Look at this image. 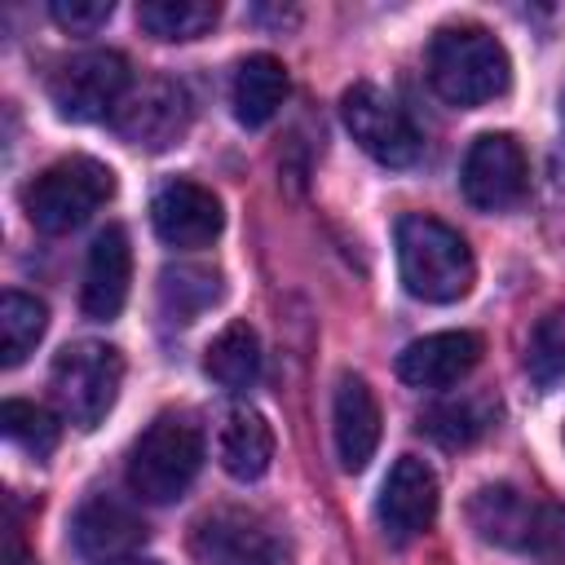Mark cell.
Wrapping results in <instances>:
<instances>
[{
  "label": "cell",
  "mask_w": 565,
  "mask_h": 565,
  "mask_svg": "<svg viewBox=\"0 0 565 565\" xmlns=\"http://www.w3.org/2000/svg\"><path fill=\"white\" fill-rule=\"evenodd\" d=\"M194 565H291V539L256 508L221 503L190 525Z\"/></svg>",
  "instance_id": "obj_7"
},
{
  "label": "cell",
  "mask_w": 565,
  "mask_h": 565,
  "mask_svg": "<svg viewBox=\"0 0 565 565\" xmlns=\"http://www.w3.org/2000/svg\"><path fill=\"white\" fill-rule=\"evenodd\" d=\"M203 468V433L190 415L163 411L128 450V490L141 503H177Z\"/></svg>",
  "instance_id": "obj_3"
},
{
  "label": "cell",
  "mask_w": 565,
  "mask_h": 565,
  "mask_svg": "<svg viewBox=\"0 0 565 565\" xmlns=\"http://www.w3.org/2000/svg\"><path fill=\"white\" fill-rule=\"evenodd\" d=\"M150 221H154V234L168 247L190 252V247H207L221 234L225 212H221V199L207 185L177 177V181L159 185V194L150 203Z\"/></svg>",
  "instance_id": "obj_14"
},
{
  "label": "cell",
  "mask_w": 565,
  "mask_h": 565,
  "mask_svg": "<svg viewBox=\"0 0 565 565\" xmlns=\"http://www.w3.org/2000/svg\"><path fill=\"white\" fill-rule=\"evenodd\" d=\"M499 419V406L494 397H481V393H463V397H446L437 406H428L419 415V433H428L437 446H472L477 437H486Z\"/></svg>",
  "instance_id": "obj_21"
},
{
  "label": "cell",
  "mask_w": 565,
  "mask_h": 565,
  "mask_svg": "<svg viewBox=\"0 0 565 565\" xmlns=\"http://www.w3.org/2000/svg\"><path fill=\"white\" fill-rule=\"evenodd\" d=\"M472 530L508 552L539 556V561H565V508L539 503L521 494L516 486H481L468 499Z\"/></svg>",
  "instance_id": "obj_4"
},
{
  "label": "cell",
  "mask_w": 565,
  "mask_h": 565,
  "mask_svg": "<svg viewBox=\"0 0 565 565\" xmlns=\"http://www.w3.org/2000/svg\"><path fill=\"white\" fill-rule=\"evenodd\" d=\"M424 66H428L433 93H437L446 106H459V110L486 106V102L503 97L508 84H512L508 49L499 44V35H490V31L477 26V22L441 26V31L428 40Z\"/></svg>",
  "instance_id": "obj_1"
},
{
  "label": "cell",
  "mask_w": 565,
  "mask_h": 565,
  "mask_svg": "<svg viewBox=\"0 0 565 565\" xmlns=\"http://www.w3.org/2000/svg\"><path fill=\"white\" fill-rule=\"evenodd\" d=\"M340 115H344L349 137L375 163H384V168H411L419 159V150H424V141H419L406 106L393 93H384L380 84H366V79L353 84L340 97Z\"/></svg>",
  "instance_id": "obj_9"
},
{
  "label": "cell",
  "mask_w": 565,
  "mask_h": 565,
  "mask_svg": "<svg viewBox=\"0 0 565 565\" xmlns=\"http://www.w3.org/2000/svg\"><path fill=\"white\" fill-rule=\"evenodd\" d=\"M0 428H4V437H9L13 446L31 450L35 459H44V455L57 446V415H53L49 406H35V402L9 397V402L0 406Z\"/></svg>",
  "instance_id": "obj_26"
},
{
  "label": "cell",
  "mask_w": 565,
  "mask_h": 565,
  "mask_svg": "<svg viewBox=\"0 0 565 565\" xmlns=\"http://www.w3.org/2000/svg\"><path fill=\"white\" fill-rule=\"evenodd\" d=\"M437 503H441V490H437V472L415 459V455H402L384 486H380V503H375V516H380V530L393 547H406L415 543L433 521H437Z\"/></svg>",
  "instance_id": "obj_12"
},
{
  "label": "cell",
  "mask_w": 565,
  "mask_h": 565,
  "mask_svg": "<svg viewBox=\"0 0 565 565\" xmlns=\"http://www.w3.org/2000/svg\"><path fill=\"white\" fill-rule=\"evenodd\" d=\"M481 335L477 331H433L411 340L397 353V375L411 388H450L481 362Z\"/></svg>",
  "instance_id": "obj_15"
},
{
  "label": "cell",
  "mask_w": 565,
  "mask_h": 565,
  "mask_svg": "<svg viewBox=\"0 0 565 565\" xmlns=\"http://www.w3.org/2000/svg\"><path fill=\"white\" fill-rule=\"evenodd\" d=\"M287 97V66L274 53H252L238 62L234 84H230V102H234V119L243 128H260L278 115Z\"/></svg>",
  "instance_id": "obj_19"
},
{
  "label": "cell",
  "mask_w": 565,
  "mask_h": 565,
  "mask_svg": "<svg viewBox=\"0 0 565 565\" xmlns=\"http://www.w3.org/2000/svg\"><path fill=\"white\" fill-rule=\"evenodd\" d=\"M397 274L402 287L424 305H455L477 282V260L463 234L437 216L397 221Z\"/></svg>",
  "instance_id": "obj_2"
},
{
  "label": "cell",
  "mask_w": 565,
  "mask_h": 565,
  "mask_svg": "<svg viewBox=\"0 0 565 565\" xmlns=\"http://www.w3.org/2000/svg\"><path fill=\"white\" fill-rule=\"evenodd\" d=\"M49 327V309L26 296V291H4L0 296V362L4 366H18L26 362V353L40 344Z\"/></svg>",
  "instance_id": "obj_24"
},
{
  "label": "cell",
  "mask_w": 565,
  "mask_h": 565,
  "mask_svg": "<svg viewBox=\"0 0 565 565\" xmlns=\"http://www.w3.org/2000/svg\"><path fill=\"white\" fill-rule=\"evenodd\" d=\"M71 543L88 565H132L146 543V521L115 494H88L71 521Z\"/></svg>",
  "instance_id": "obj_13"
},
{
  "label": "cell",
  "mask_w": 565,
  "mask_h": 565,
  "mask_svg": "<svg viewBox=\"0 0 565 565\" xmlns=\"http://www.w3.org/2000/svg\"><path fill=\"white\" fill-rule=\"evenodd\" d=\"M49 13H53V22H57L62 31H71V35H93L97 26L110 22L115 4H110V0H53Z\"/></svg>",
  "instance_id": "obj_27"
},
{
  "label": "cell",
  "mask_w": 565,
  "mask_h": 565,
  "mask_svg": "<svg viewBox=\"0 0 565 565\" xmlns=\"http://www.w3.org/2000/svg\"><path fill=\"white\" fill-rule=\"evenodd\" d=\"M132 565H154V561H132Z\"/></svg>",
  "instance_id": "obj_28"
},
{
  "label": "cell",
  "mask_w": 565,
  "mask_h": 565,
  "mask_svg": "<svg viewBox=\"0 0 565 565\" xmlns=\"http://www.w3.org/2000/svg\"><path fill=\"white\" fill-rule=\"evenodd\" d=\"M221 22V4L212 0H141L137 26L154 40H199Z\"/></svg>",
  "instance_id": "obj_23"
},
{
  "label": "cell",
  "mask_w": 565,
  "mask_h": 565,
  "mask_svg": "<svg viewBox=\"0 0 565 565\" xmlns=\"http://www.w3.org/2000/svg\"><path fill=\"white\" fill-rule=\"evenodd\" d=\"M203 375L221 384L225 393H243L260 375V340L247 322H230L216 331V340L203 353Z\"/></svg>",
  "instance_id": "obj_20"
},
{
  "label": "cell",
  "mask_w": 565,
  "mask_h": 565,
  "mask_svg": "<svg viewBox=\"0 0 565 565\" xmlns=\"http://www.w3.org/2000/svg\"><path fill=\"white\" fill-rule=\"evenodd\" d=\"M115 194V172L102 159L88 154H71L49 163L26 190H22V207L26 221L40 234H71L79 230L93 212H102V203Z\"/></svg>",
  "instance_id": "obj_5"
},
{
  "label": "cell",
  "mask_w": 565,
  "mask_h": 565,
  "mask_svg": "<svg viewBox=\"0 0 565 565\" xmlns=\"http://www.w3.org/2000/svg\"><path fill=\"white\" fill-rule=\"evenodd\" d=\"M380 402L362 375H340L331 397V437L344 472H362L380 446Z\"/></svg>",
  "instance_id": "obj_16"
},
{
  "label": "cell",
  "mask_w": 565,
  "mask_h": 565,
  "mask_svg": "<svg viewBox=\"0 0 565 565\" xmlns=\"http://www.w3.org/2000/svg\"><path fill=\"white\" fill-rule=\"evenodd\" d=\"M128 282H132V247H128V230L124 225H106L84 260V287H79V305L88 318L106 322L124 309L128 300Z\"/></svg>",
  "instance_id": "obj_17"
},
{
  "label": "cell",
  "mask_w": 565,
  "mask_h": 565,
  "mask_svg": "<svg viewBox=\"0 0 565 565\" xmlns=\"http://www.w3.org/2000/svg\"><path fill=\"white\" fill-rule=\"evenodd\" d=\"M221 291L225 278L216 265H168L159 278V309L168 322H194L221 300Z\"/></svg>",
  "instance_id": "obj_22"
},
{
  "label": "cell",
  "mask_w": 565,
  "mask_h": 565,
  "mask_svg": "<svg viewBox=\"0 0 565 565\" xmlns=\"http://www.w3.org/2000/svg\"><path fill=\"white\" fill-rule=\"evenodd\" d=\"M190 119H194V102H190L185 84L159 75V79H146V84L128 88V97L119 102L110 124L128 146L168 150L190 132Z\"/></svg>",
  "instance_id": "obj_10"
},
{
  "label": "cell",
  "mask_w": 565,
  "mask_h": 565,
  "mask_svg": "<svg viewBox=\"0 0 565 565\" xmlns=\"http://www.w3.org/2000/svg\"><path fill=\"white\" fill-rule=\"evenodd\" d=\"M216 455L221 468L234 481H256L274 463V428L256 406H230L216 433Z\"/></svg>",
  "instance_id": "obj_18"
},
{
  "label": "cell",
  "mask_w": 565,
  "mask_h": 565,
  "mask_svg": "<svg viewBox=\"0 0 565 565\" xmlns=\"http://www.w3.org/2000/svg\"><path fill=\"white\" fill-rule=\"evenodd\" d=\"M525 371L539 388L565 384V309H552L534 322L525 340Z\"/></svg>",
  "instance_id": "obj_25"
},
{
  "label": "cell",
  "mask_w": 565,
  "mask_h": 565,
  "mask_svg": "<svg viewBox=\"0 0 565 565\" xmlns=\"http://www.w3.org/2000/svg\"><path fill=\"white\" fill-rule=\"evenodd\" d=\"M459 185H463V199L477 212H508V207H516L525 199V190H530V163H525V150L516 146V137L481 132L468 146V154H463Z\"/></svg>",
  "instance_id": "obj_11"
},
{
  "label": "cell",
  "mask_w": 565,
  "mask_h": 565,
  "mask_svg": "<svg viewBox=\"0 0 565 565\" xmlns=\"http://www.w3.org/2000/svg\"><path fill=\"white\" fill-rule=\"evenodd\" d=\"M128 88H132L128 57L115 53V49H88V53L66 57L53 71L49 102L71 124H97V119H115Z\"/></svg>",
  "instance_id": "obj_8"
},
{
  "label": "cell",
  "mask_w": 565,
  "mask_h": 565,
  "mask_svg": "<svg viewBox=\"0 0 565 565\" xmlns=\"http://www.w3.org/2000/svg\"><path fill=\"white\" fill-rule=\"evenodd\" d=\"M119 384H124V358L115 344H102V340H75L66 344L57 358H53V371H49V388H53V402L62 411L66 424L75 428H97L115 397H119Z\"/></svg>",
  "instance_id": "obj_6"
}]
</instances>
